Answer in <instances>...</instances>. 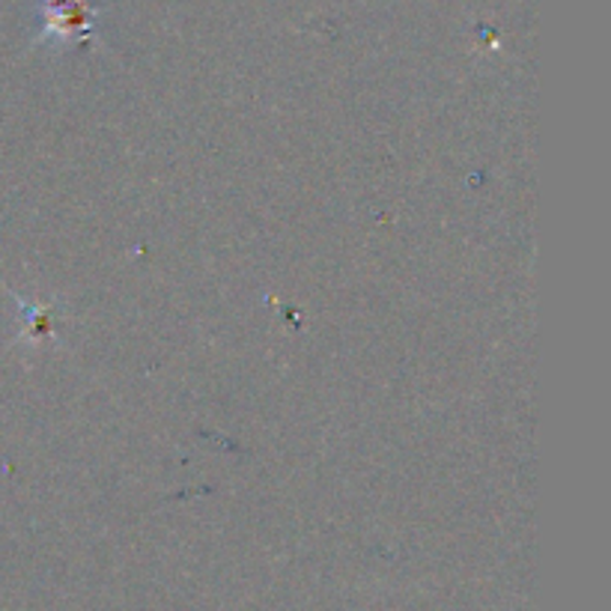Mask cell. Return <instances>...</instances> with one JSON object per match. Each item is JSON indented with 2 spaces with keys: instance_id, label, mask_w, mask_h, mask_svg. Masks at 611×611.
<instances>
[{
  "instance_id": "cell-1",
  "label": "cell",
  "mask_w": 611,
  "mask_h": 611,
  "mask_svg": "<svg viewBox=\"0 0 611 611\" xmlns=\"http://www.w3.org/2000/svg\"><path fill=\"white\" fill-rule=\"evenodd\" d=\"M96 10L90 0H42L40 42L54 40L57 45H81L93 40Z\"/></svg>"
}]
</instances>
